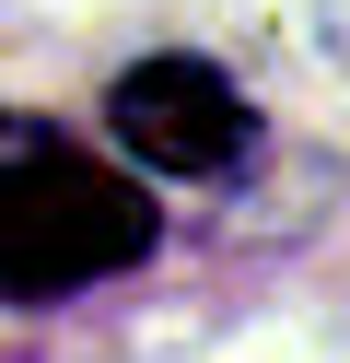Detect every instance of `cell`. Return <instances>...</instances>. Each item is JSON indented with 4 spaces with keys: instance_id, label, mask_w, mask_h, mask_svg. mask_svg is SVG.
<instances>
[{
    "instance_id": "cell-2",
    "label": "cell",
    "mask_w": 350,
    "mask_h": 363,
    "mask_svg": "<svg viewBox=\"0 0 350 363\" xmlns=\"http://www.w3.org/2000/svg\"><path fill=\"white\" fill-rule=\"evenodd\" d=\"M105 118H117V141L152 176H199V188H233L245 152H257V106L210 59H129L117 94H105Z\"/></svg>"
},
{
    "instance_id": "cell-1",
    "label": "cell",
    "mask_w": 350,
    "mask_h": 363,
    "mask_svg": "<svg viewBox=\"0 0 350 363\" xmlns=\"http://www.w3.org/2000/svg\"><path fill=\"white\" fill-rule=\"evenodd\" d=\"M152 199L59 129H0V305H59L152 258Z\"/></svg>"
}]
</instances>
